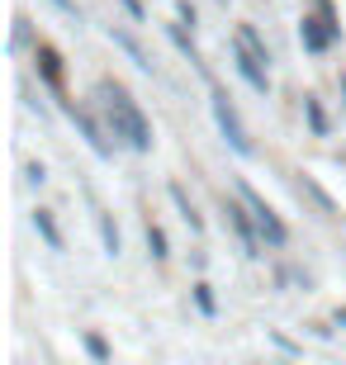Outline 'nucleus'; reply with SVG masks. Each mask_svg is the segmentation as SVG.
<instances>
[{
  "label": "nucleus",
  "instance_id": "obj_8",
  "mask_svg": "<svg viewBox=\"0 0 346 365\" xmlns=\"http://www.w3.org/2000/svg\"><path fill=\"white\" fill-rule=\"evenodd\" d=\"M304 43L313 53H322V48L332 43V29H322V19H304Z\"/></svg>",
  "mask_w": 346,
  "mask_h": 365
},
{
  "label": "nucleus",
  "instance_id": "obj_1",
  "mask_svg": "<svg viewBox=\"0 0 346 365\" xmlns=\"http://www.w3.org/2000/svg\"><path fill=\"white\" fill-rule=\"evenodd\" d=\"M100 100H105V119L114 128V138H123L133 152H152V123L138 109V100L123 91L119 81H100Z\"/></svg>",
  "mask_w": 346,
  "mask_h": 365
},
{
  "label": "nucleus",
  "instance_id": "obj_7",
  "mask_svg": "<svg viewBox=\"0 0 346 365\" xmlns=\"http://www.w3.org/2000/svg\"><path fill=\"white\" fill-rule=\"evenodd\" d=\"M109 38L119 43V48H123V53H128V57H133V62H138V67H143V71H152V57H147L143 48H138V38H128L123 29H109Z\"/></svg>",
  "mask_w": 346,
  "mask_h": 365
},
{
  "label": "nucleus",
  "instance_id": "obj_10",
  "mask_svg": "<svg viewBox=\"0 0 346 365\" xmlns=\"http://www.w3.org/2000/svg\"><path fill=\"white\" fill-rule=\"evenodd\" d=\"M171 200H175V209H180V218L190 223V232H204V218L195 214V204L185 200V190H180V185H171Z\"/></svg>",
  "mask_w": 346,
  "mask_h": 365
},
{
  "label": "nucleus",
  "instance_id": "obj_4",
  "mask_svg": "<svg viewBox=\"0 0 346 365\" xmlns=\"http://www.w3.org/2000/svg\"><path fill=\"white\" fill-rule=\"evenodd\" d=\"M238 195L247 200V209H252V218H256V228H261V237H266L270 247H285V242H290V232H285V223L275 218V209H270V204L261 200L247 180H238Z\"/></svg>",
  "mask_w": 346,
  "mask_h": 365
},
{
  "label": "nucleus",
  "instance_id": "obj_13",
  "mask_svg": "<svg viewBox=\"0 0 346 365\" xmlns=\"http://www.w3.org/2000/svg\"><path fill=\"white\" fill-rule=\"evenodd\" d=\"M86 351H91L95 361H105V356H109V346H105V341H100V337H86Z\"/></svg>",
  "mask_w": 346,
  "mask_h": 365
},
{
  "label": "nucleus",
  "instance_id": "obj_2",
  "mask_svg": "<svg viewBox=\"0 0 346 365\" xmlns=\"http://www.w3.org/2000/svg\"><path fill=\"white\" fill-rule=\"evenodd\" d=\"M233 62H238L242 81L252 86V91H261V95L270 91V71H266L270 53H266V43L256 38L247 24H238V34H233Z\"/></svg>",
  "mask_w": 346,
  "mask_h": 365
},
{
  "label": "nucleus",
  "instance_id": "obj_18",
  "mask_svg": "<svg viewBox=\"0 0 346 365\" xmlns=\"http://www.w3.org/2000/svg\"><path fill=\"white\" fill-rule=\"evenodd\" d=\"M332 323H337V327H346V309H337V313H332Z\"/></svg>",
  "mask_w": 346,
  "mask_h": 365
},
{
  "label": "nucleus",
  "instance_id": "obj_9",
  "mask_svg": "<svg viewBox=\"0 0 346 365\" xmlns=\"http://www.w3.org/2000/svg\"><path fill=\"white\" fill-rule=\"evenodd\" d=\"M34 228L43 232V242L53 247V252H62V232H57V223H53V214H48V209H39V214H34Z\"/></svg>",
  "mask_w": 346,
  "mask_h": 365
},
{
  "label": "nucleus",
  "instance_id": "obj_11",
  "mask_svg": "<svg viewBox=\"0 0 346 365\" xmlns=\"http://www.w3.org/2000/svg\"><path fill=\"white\" fill-rule=\"evenodd\" d=\"M147 252H152V261H166V232L157 223H147Z\"/></svg>",
  "mask_w": 346,
  "mask_h": 365
},
{
  "label": "nucleus",
  "instance_id": "obj_12",
  "mask_svg": "<svg viewBox=\"0 0 346 365\" xmlns=\"http://www.w3.org/2000/svg\"><path fill=\"white\" fill-rule=\"evenodd\" d=\"M100 237H105V252H109V257H119V228L109 223V214H100Z\"/></svg>",
  "mask_w": 346,
  "mask_h": 365
},
{
  "label": "nucleus",
  "instance_id": "obj_3",
  "mask_svg": "<svg viewBox=\"0 0 346 365\" xmlns=\"http://www.w3.org/2000/svg\"><path fill=\"white\" fill-rule=\"evenodd\" d=\"M209 109H213V123H218V133L228 138V148L242 152V157H252V133H247V123H242V114L233 109V100H228L218 86L209 91Z\"/></svg>",
  "mask_w": 346,
  "mask_h": 365
},
{
  "label": "nucleus",
  "instance_id": "obj_15",
  "mask_svg": "<svg viewBox=\"0 0 346 365\" xmlns=\"http://www.w3.org/2000/svg\"><path fill=\"white\" fill-rule=\"evenodd\" d=\"M308 123H313V133H322V128H327V123H322V109L313 105V100H308Z\"/></svg>",
  "mask_w": 346,
  "mask_h": 365
},
{
  "label": "nucleus",
  "instance_id": "obj_17",
  "mask_svg": "<svg viewBox=\"0 0 346 365\" xmlns=\"http://www.w3.org/2000/svg\"><path fill=\"white\" fill-rule=\"evenodd\" d=\"M119 5H123V10H128V14H133L138 24H143V5H138V0H119Z\"/></svg>",
  "mask_w": 346,
  "mask_h": 365
},
{
  "label": "nucleus",
  "instance_id": "obj_6",
  "mask_svg": "<svg viewBox=\"0 0 346 365\" xmlns=\"http://www.w3.org/2000/svg\"><path fill=\"white\" fill-rule=\"evenodd\" d=\"M71 123H76V128H81V138H86V143H91V148L100 152V157H105V152H109V143H105V138H100V128H95V119H91V114H86V109H76V105H71Z\"/></svg>",
  "mask_w": 346,
  "mask_h": 365
},
{
  "label": "nucleus",
  "instance_id": "obj_14",
  "mask_svg": "<svg viewBox=\"0 0 346 365\" xmlns=\"http://www.w3.org/2000/svg\"><path fill=\"white\" fill-rule=\"evenodd\" d=\"M195 299H200V309L213 313V294H209V284H195Z\"/></svg>",
  "mask_w": 346,
  "mask_h": 365
},
{
  "label": "nucleus",
  "instance_id": "obj_16",
  "mask_svg": "<svg viewBox=\"0 0 346 365\" xmlns=\"http://www.w3.org/2000/svg\"><path fill=\"white\" fill-rule=\"evenodd\" d=\"M53 5H57V10H62V14H71V19H81V10H76V0H53Z\"/></svg>",
  "mask_w": 346,
  "mask_h": 365
},
{
  "label": "nucleus",
  "instance_id": "obj_5",
  "mask_svg": "<svg viewBox=\"0 0 346 365\" xmlns=\"http://www.w3.org/2000/svg\"><path fill=\"white\" fill-rule=\"evenodd\" d=\"M223 214H228V223H233V232H238V242H242V257H261V228H256V218H252V209H247V200H228L223 204Z\"/></svg>",
  "mask_w": 346,
  "mask_h": 365
}]
</instances>
